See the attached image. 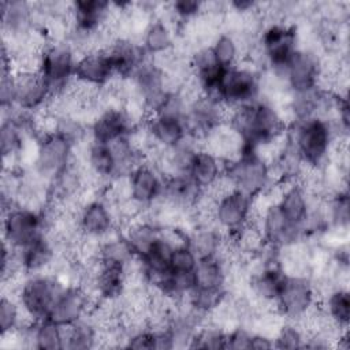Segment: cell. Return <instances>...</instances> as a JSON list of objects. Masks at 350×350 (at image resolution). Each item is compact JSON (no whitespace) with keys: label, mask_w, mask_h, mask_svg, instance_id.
Instances as JSON below:
<instances>
[{"label":"cell","mask_w":350,"mask_h":350,"mask_svg":"<svg viewBox=\"0 0 350 350\" xmlns=\"http://www.w3.org/2000/svg\"><path fill=\"white\" fill-rule=\"evenodd\" d=\"M134 129L123 108H108L100 112L89 129L90 137L96 142L109 144L124 137Z\"/></svg>","instance_id":"obj_18"},{"label":"cell","mask_w":350,"mask_h":350,"mask_svg":"<svg viewBox=\"0 0 350 350\" xmlns=\"http://www.w3.org/2000/svg\"><path fill=\"white\" fill-rule=\"evenodd\" d=\"M52 93L41 74H15L14 105L26 112H36L45 107Z\"/></svg>","instance_id":"obj_15"},{"label":"cell","mask_w":350,"mask_h":350,"mask_svg":"<svg viewBox=\"0 0 350 350\" xmlns=\"http://www.w3.org/2000/svg\"><path fill=\"white\" fill-rule=\"evenodd\" d=\"M224 171V163L215 154L200 149L190 165L189 176L200 190L208 189Z\"/></svg>","instance_id":"obj_23"},{"label":"cell","mask_w":350,"mask_h":350,"mask_svg":"<svg viewBox=\"0 0 350 350\" xmlns=\"http://www.w3.org/2000/svg\"><path fill=\"white\" fill-rule=\"evenodd\" d=\"M260 227L265 241L279 247L297 242L305 237L301 227L287 221L278 205H271L264 212L260 220Z\"/></svg>","instance_id":"obj_17"},{"label":"cell","mask_w":350,"mask_h":350,"mask_svg":"<svg viewBox=\"0 0 350 350\" xmlns=\"http://www.w3.org/2000/svg\"><path fill=\"white\" fill-rule=\"evenodd\" d=\"M22 306L16 298L1 295L0 299V328L1 334L12 332L19 328Z\"/></svg>","instance_id":"obj_34"},{"label":"cell","mask_w":350,"mask_h":350,"mask_svg":"<svg viewBox=\"0 0 350 350\" xmlns=\"http://www.w3.org/2000/svg\"><path fill=\"white\" fill-rule=\"evenodd\" d=\"M90 172L103 182H109L115 176V161L108 144L92 139L85 159Z\"/></svg>","instance_id":"obj_28"},{"label":"cell","mask_w":350,"mask_h":350,"mask_svg":"<svg viewBox=\"0 0 350 350\" xmlns=\"http://www.w3.org/2000/svg\"><path fill=\"white\" fill-rule=\"evenodd\" d=\"M211 48L216 56L217 63L221 66V68L234 67L241 60V53H239L237 40L234 38V36L226 31H221L215 38Z\"/></svg>","instance_id":"obj_32"},{"label":"cell","mask_w":350,"mask_h":350,"mask_svg":"<svg viewBox=\"0 0 350 350\" xmlns=\"http://www.w3.org/2000/svg\"><path fill=\"white\" fill-rule=\"evenodd\" d=\"M72 144L60 134H51L40 138L37 159L33 165L36 174L52 185L56 176L70 164Z\"/></svg>","instance_id":"obj_9"},{"label":"cell","mask_w":350,"mask_h":350,"mask_svg":"<svg viewBox=\"0 0 350 350\" xmlns=\"http://www.w3.org/2000/svg\"><path fill=\"white\" fill-rule=\"evenodd\" d=\"M113 75V68L105 52H96L79 56L75 63L74 77L94 86L107 85Z\"/></svg>","instance_id":"obj_20"},{"label":"cell","mask_w":350,"mask_h":350,"mask_svg":"<svg viewBox=\"0 0 350 350\" xmlns=\"http://www.w3.org/2000/svg\"><path fill=\"white\" fill-rule=\"evenodd\" d=\"M317 302L309 276H286L276 299L278 312L288 321H295Z\"/></svg>","instance_id":"obj_10"},{"label":"cell","mask_w":350,"mask_h":350,"mask_svg":"<svg viewBox=\"0 0 350 350\" xmlns=\"http://www.w3.org/2000/svg\"><path fill=\"white\" fill-rule=\"evenodd\" d=\"M18 252L22 268L27 275L46 273L57 256L56 249L45 234Z\"/></svg>","instance_id":"obj_19"},{"label":"cell","mask_w":350,"mask_h":350,"mask_svg":"<svg viewBox=\"0 0 350 350\" xmlns=\"http://www.w3.org/2000/svg\"><path fill=\"white\" fill-rule=\"evenodd\" d=\"M78 56L68 41L49 42L42 52V64L40 74L53 94L62 93L74 78V70Z\"/></svg>","instance_id":"obj_7"},{"label":"cell","mask_w":350,"mask_h":350,"mask_svg":"<svg viewBox=\"0 0 350 350\" xmlns=\"http://www.w3.org/2000/svg\"><path fill=\"white\" fill-rule=\"evenodd\" d=\"M68 284L52 273L29 275L23 282L18 301L37 321L48 319L56 299Z\"/></svg>","instance_id":"obj_4"},{"label":"cell","mask_w":350,"mask_h":350,"mask_svg":"<svg viewBox=\"0 0 350 350\" xmlns=\"http://www.w3.org/2000/svg\"><path fill=\"white\" fill-rule=\"evenodd\" d=\"M272 347H275L272 338L253 332L250 349H272Z\"/></svg>","instance_id":"obj_40"},{"label":"cell","mask_w":350,"mask_h":350,"mask_svg":"<svg viewBox=\"0 0 350 350\" xmlns=\"http://www.w3.org/2000/svg\"><path fill=\"white\" fill-rule=\"evenodd\" d=\"M141 46L148 56H154L175 46V30L160 19H152L142 34Z\"/></svg>","instance_id":"obj_27"},{"label":"cell","mask_w":350,"mask_h":350,"mask_svg":"<svg viewBox=\"0 0 350 350\" xmlns=\"http://www.w3.org/2000/svg\"><path fill=\"white\" fill-rule=\"evenodd\" d=\"M150 135L160 148H172L183 141L187 135L183 119L156 113L146 122Z\"/></svg>","instance_id":"obj_22"},{"label":"cell","mask_w":350,"mask_h":350,"mask_svg":"<svg viewBox=\"0 0 350 350\" xmlns=\"http://www.w3.org/2000/svg\"><path fill=\"white\" fill-rule=\"evenodd\" d=\"M317 53L297 49L286 66V79L291 92H305L316 89L320 74V60Z\"/></svg>","instance_id":"obj_13"},{"label":"cell","mask_w":350,"mask_h":350,"mask_svg":"<svg viewBox=\"0 0 350 350\" xmlns=\"http://www.w3.org/2000/svg\"><path fill=\"white\" fill-rule=\"evenodd\" d=\"M62 327V349L85 350L96 345L97 328L88 317V314L77 323L60 325Z\"/></svg>","instance_id":"obj_26"},{"label":"cell","mask_w":350,"mask_h":350,"mask_svg":"<svg viewBox=\"0 0 350 350\" xmlns=\"http://www.w3.org/2000/svg\"><path fill=\"white\" fill-rule=\"evenodd\" d=\"M197 256L194 252L186 246H179L172 249L170 256V271L171 272H193L197 265Z\"/></svg>","instance_id":"obj_36"},{"label":"cell","mask_w":350,"mask_h":350,"mask_svg":"<svg viewBox=\"0 0 350 350\" xmlns=\"http://www.w3.org/2000/svg\"><path fill=\"white\" fill-rule=\"evenodd\" d=\"M304 332L294 323L286 320L273 338V346L278 349H297L304 347Z\"/></svg>","instance_id":"obj_35"},{"label":"cell","mask_w":350,"mask_h":350,"mask_svg":"<svg viewBox=\"0 0 350 350\" xmlns=\"http://www.w3.org/2000/svg\"><path fill=\"white\" fill-rule=\"evenodd\" d=\"M276 205L288 223L302 228L309 212V197L295 180L287 182Z\"/></svg>","instance_id":"obj_21"},{"label":"cell","mask_w":350,"mask_h":350,"mask_svg":"<svg viewBox=\"0 0 350 350\" xmlns=\"http://www.w3.org/2000/svg\"><path fill=\"white\" fill-rule=\"evenodd\" d=\"M129 178L131 198L141 205L149 206L160 198L163 193L164 176L156 167L142 163L129 175Z\"/></svg>","instance_id":"obj_16"},{"label":"cell","mask_w":350,"mask_h":350,"mask_svg":"<svg viewBox=\"0 0 350 350\" xmlns=\"http://www.w3.org/2000/svg\"><path fill=\"white\" fill-rule=\"evenodd\" d=\"M0 98H1V107H14V103H15V75L12 72L1 74Z\"/></svg>","instance_id":"obj_38"},{"label":"cell","mask_w":350,"mask_h":350,"mask_svg":"<svg viewBox=\"0 0 350 350\" xmlns=\"http://www.w3.org/2000/svg\"><path fill=\"white\" fill-rule=\"evenodd\" d=\"M223 172L234 182L238 190L249 197L257 196L272 185L269 165L249 146L245 148L238 159L224 163Z\"/></svg>","instance_id":"obj_5"},{"label":"cell","mask_w":350,"mask_h":350,"mask_svg":"<svg viewBox=\"0 0 350 350\" xmlns=\"http://www.w3.org/2000/svg\"><path fill=\"white\" fill-rule=\"evenodd\" d=\"M258 70L238 63L223 68L213 89L205 94L216 97L231 107H239L258 100Z\"/></svg>","instance_id":"obj_3"},{"label":"cell","mask_w":350,"mask_h":350,"mask_svg":"<svg viewBox=\"0 0 350 350\" xmlns=\"http://www.w3.org/2000/svg\"><path fill=\"white\" fill-rule=\"evenodd\" d=\"M79 228L83 235L104 238L115 228H119L113 209L103 197L85 204L78 216Z\"/></svg>","instance_id":"obj_12"},{"label":"cell","mask_w":350,"mask_h":350,"mask_svg":"<svg viewBox=\"0 0 350 350\" xmlns=\"http://www.w3.org/2000/svg\"><path fill=\"white\" fill-rule=\"evenodd\" d=\"M226 334L227 331H224L223 328L206 321L194 332L189 347L208 350L226 349Z\"/></svg>","instance_id":"obj_33"},{"label":"cell","mask_w":350,"mask_h":350,"mask_svg":"<svg viewBox=\"0 0 350 350\" xmlns=\"http://www.w3.org/2000/svg\"><path fill=\"white\" fill-rule=\"evenodd\" d=\"M258 45L265 57L267 67L284 72L288 60L297 51L295 23L265 25L260 33Z\"/></svg>","instance_id":"obj_8"},{"label":"cell","mask_w":350,"mask_h":350,"mask_svg":"<svg viewBox=\"0 0 350 350\" xmlns=\"http://www.w3.org/2000/svg\"><path fill=\"white\" fill-rule=\"evenodd\" d=\"M100 299V298H98ZM97 302L81 286L70 284L52 306L48 319L59 325H67L83 319Z\"/></svg>","instance_id":"obj_11"},{"label":"cell","mask_w":350,"mask_h":350,"mask_svg":"<svg viewBox=\"0 0 350 350\" xmlns=\"http://www.w3.org/2000/svg\"><path fill=\"white\" fill-rule=\"evenodd\" d=\"M323 310L336 324L349 327L350 317V298L347 288H334L321 301Z\"/></svg>","instance_id":"obj_30"},{"label":"cell","mask_w":350,"mask_h":350,"mask_svg":"<svg viewBox=\"0 0 350 350\" xmlns=\"http://www.w3.org/2000/svg\"><path fill=\"white\" fill-rule=\"evenodd\" d=\"M332 126L319 118L298 120L287 127L288 142L305 164L323 167L334 139Z\"/></svg>","instance_id":"obj_2"},{"label":"cell","mask_w":350,"mask_h":350,"mask_svg":"<svg viewBox=\"0 0 350 350\" xmlns=\"http://www.w3.org/2000/svg\"><path fill=\"white\" fill-rule=\"evenodd\" d=\"M226 232L217 226H196L189 232V247L197 258L215 257L224 241Z\"/></svg>","instance_id":"obj_24"},{"label":"cell","mask_w":350,"mask_h":350,"mask_svg":"<svg viewBox=\"0 0 350 350\" xmlns=\"http://www.w3.org/2000/svg\"><path fill=\"white\" fill-rule=\"evenodd\" d=\"M126 347L130 349H154V336L150 329L138 331L130 336H127Z\"/></svg>","instance_id":"obj_39"},{"label":"cell","mask_w":350,"mask_h":350,"mask_svg":"<svg viewBox=\"0 0 350 350\" xmlns=\"http://www.w3.org/2000/svg\"><path fill=\"white\" fill-rule=\"evenodd\" d=\"M45 231L41 212L15 205L3 213V243L21 250Z\"/></svg>","instance_id":"obj_6"},{"label":"cell","mask_w":350,"mask_h":350,"mask_svg":"<svg viewBox=\"0 0 350 350\" xmlns=\"http://www.w3.org/2000/svg\"><path fill=\"white\" fill-rule=\"evenodd\" d=\"M33 342L34 349H62V327L49 319L38 320L33 327Z\"/></svg>","instance_id":"obj_31"},{"label":"cell","mask_w":350,"mask_h":350,"mask_svg":"<svg viewBox=\"0 0 350 350\" xmlns=\"http://www.w3.org/2000/svg\"><path fill=\"white\" fill-rule=\"evenodd\" d=\"M194 279H196V287H200V288H226V282H227L226 265L216 256L208 257V258H200L194 268Z\"/></svg>","instance_id":"obj_29"},{"label":"cell","mask_w":350,"mask_h":350,"mask_svg":"<svg viewBox=\"0 0 350 350\" xmlns=\"http://www.w3.org/2000/svg\"><path fill=\"white\" fill-rule=\"evenodd\" d=\"M250 209L252 197L235 190L217 201L216 224L226 234L235 232L247 223Z\"/></svg>","instance_id":"obj_14"},{"label":"cell","mask_w":350,"mask_h":350,"mask_svg":"<svg viewBox=\"0 0 350 350\" xmlns=\"http://www.w3.org/2000/svg\"><path fill=\"white\" fill-rule=\"evenodd\" d=\"M98 257L101 262L124 267L137 256L134 254L129 241L122 234V230L115 228L108 235L101 238Z\"/></svg>","instance_id":"obj_25"},{"label":"cell","mask_w":350,"mask_h":350,"mask_svg":"<svg viewBox=\"0 0 350 350\" xmlns=\"http://www.w3.org/2000/svg\"><path fill=\"white\" fill-rule=\"evenodd\" d=\"M230 124L238 130L249 148L268 142L287 130L276 108L262 100L237 107Z\"/></svg>","instance_id":"obj_1"},{"label":"cell","mask_w":350,"mask_h":350,"mask_svg":"<svg viewBox=\"0 0 350 350\" xmlns=\"http://www.w3.org/2000/svg\"><path fill=\"white\" fill-rule=\"evenodd\" d=\"M252 336H253L252 329H249L247 327H243V325H238V327L227 331L226 349H232V350L250 349Z\"/></svg>","instance_id":"obj_37"}]
</instances>
